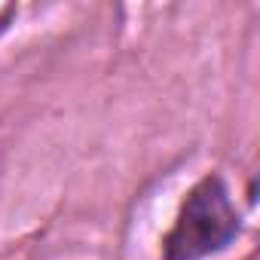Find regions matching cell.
<instances>
[{
  "label": "cell",
  "mask_w": 260,
  "mask_h": 260,
  "mask_svg": "<svg viewBox=\"0 0 260 260\" xmlns=\"http://www.w3.org/2000/svg\"><path fill=\"white\" fill-rule=\"evenodd\" d=\"M239 217L217 178H205L184 202L166 239V260H199L236 236Z\"/></svg>",
  "instance_id": "cell-1"
}]
</instances>
